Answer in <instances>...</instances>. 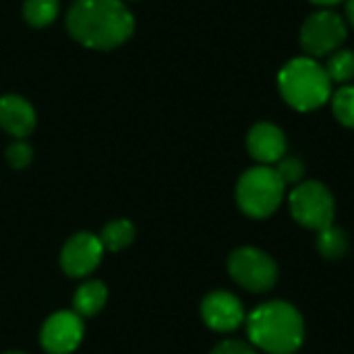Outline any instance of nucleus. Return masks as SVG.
I'll list each match as a JSON object with an SVG mask.
<instances>
[{
    "label": "nucleus",
    "mask_w": 354,
    "mask_h": 354,
    "mask_svg": "<svg viewBox=\"0 0 354 354\" xmlns=\"http://www.w3.org/2000/svg\"><path fill=\"white\" fill-rule=\"evenodd\" d=\"M66 31L87 50L110 52L133 37L135 15L124 0H73Z\"/></svg>",
    "instance_id": "1"
},
{
    "label": "nucleus",
    "mask_w": 354,
    "mask_h": 354,
    "mask_svg": "<svg viewBox=\"0 0 354 354\" xmlns=\"http://www.w3.org/2000/svg\"><path fill=\"white\" fill-rule=\"evenodd\" d=\"M276 89L288 108L307 114L330 104L334 83L330 81L322 60L299 54L278 68Z\"/></svg>",
    "instance_id": "2"
},
{
    "label": "nucleus",
    "mask_w": 354,
    "mask_h": 354,
    "mask_svg": "<svg viewBox=\"0 0 354 354\" xmlns=\"http://www.w3.org/2000/svg\"><path fill=\"white\" fill-rule=\"evenodd\" d=\"M245 326L251 344L268 354L297 353L305 338L301 313L284 301L259 305L247 315Z\"/></svg>",
    "instance_id": "3"
},
{
    "label": "nucleus",
    "mask_w": 354,
    "mask_h": 354,
    "mask_svg": "<svg viewBox=\"0 0 354 354\" xmlns=\"http://www.w3.org/2000/svg\"><path fill=\"white\" fill-rule=\"evenodd\" d=\"M286 193V185L278 176L274 166H253L245 170L236 183V203L251 218L272 216Z\"/></svg>",
    "instance_id": "4"
},
{
    "label": "nucleus",
    "mask_w": 354,
    "mask_h": 354,
    "mask_svg": "<svg viewBox=\"0 0 354 354\" xmlns=\"http://www.w3.org/2000/svg\"><path fill=\"white\" fill-rule=\"evenodd\" d=\"M348 25L334 8H315L309 12L299 29V46L305 56L328 58L348 39Z\"/></svg>",
    "instance_id": "5"
},
{
    "label": "nucleus",
    "mask_w": 354,
    "mask_h": 354,
    "mask_svg": "<svg viewBox=\"0 0 354 354\" xmlns=\"http://www.w3.org/2000/svg\"><path fill=\"white\" fill-rule=\"evenodd\" d=\"M292 218L309 230H326L334 226L336 203L330 189L319 180L299 183L288 197Z\"/></svg>",
    "instance_id": "6"
},
{
    "label": "nucleus",
    "mask_w": 354,
    "mask_h": 354,
    "mask_svg": "<svg viewBox=\"0 0 354 354\" xmlns=\"http://www.w3.org/2000/svg\"><path fill=\"white\" fill-rule=\"evenodd\" d=\"M228 274L239 286L251 292H266L278 280V266L266 251L241 247L228 257Z\"/></svg>",
    "instance_id": "7"
},
{
    "label": "nucleus",
    "mask_w": 354,
    "mask_h": 354,
    "mask_svg": "<svg viewBox=\"0 0 354 354\" xmlns=\"http://www.w3.org/2000/svg\"><path fill=\"white\" fill-rule=\"evenodd\" d=\"M85 336V324L75 311L52 313L39 330V344L48 354H71Z\"/></svg>",
    "instance_id": "8"
},
{
    "label": "nucleus",
    "mask_w": 354,
    "mask_h": 354,
    "mask_svg": "<svg viewBox=\"0 0 354 354\" xmlns=\"http://www.w3.org/2000/svg\"><path fill=\"white\" fill-rule=\"evenodd\" d=\"M104 247L97 234L77 232L60 251V270L71 278H85L97 270L104 257Z\"/></svg>",
    "instance_id": "9"
},
{
    "label": "nucleus",
    "mask_w": 354,
    "mask_h": 354,
    "mask_svg": "<svg viewBox=\"0 0 354 354\" xmlns=\"http://www.w3.org/2000/svg\"><path fill=\"white\" fill-rule=\"evenodd\" d=\"M247 151L261 166H274L286 156L288 141L280 124L272 120H259L247 131Z\"/></svg>",
    "instance_id": "10"
},
{
    "label": "nucleus",
    "mask_w": 354,
    "mask_h": 354,
    "mask_svg": "<svg viewBox=\"0 0 354 354\" xmlns=\"http://www.w3.org/2000/svg\"><path fill=\"white\" fill-rule=\"evenodd\" d=\"M201 317L214 332H234L245 324L243 303L228 290H214L201 303Z\"/></svg>",
    "instance_id": "11"
},
{
    "label": "nucleus",
    "mask_w": 354,
    "mask_h": 354,
    "mask_svg": "<svg viewBox=\"0 0 354 354\" xmlns=\"http://www.w3.org/2000/svg\"><path fill=\"white\" fill-rule=\"evenodd\" d=\"M37 127L33 104L19 93L0 95V129L12 139H27Z\"/></svg>",
    "instance_id": "12"
},
{
    "label": "nucleus",
    "mask_w": 354,
    "mask_h": 354,
    "mask_svg": "<svg viewBox=\"0 0 354 354\" xmlns=\"http://www.w3.org/2000/svg\"><path fill=\"white\" fill-rule=\"evenodd\" d=\"M106 301H108L106 284L102 280H87L73 295V311L81 319L93 317L106 307Z\"/></svg>",
    "instance_id": "13"
},
{
    "label": "nucleus",
    "mask_w": 354,
    "mask_h": 354,
    "mask_svg": "<svg viewBox=\"0 0 354 354\" xmlns=\"http://www.w3.org/2000/svg\"><path fill=\"white\" fill-rule=\"evenodd\" d=\"M135 224L127 218H118V220H110L102 232H100V241H102V247L104 251H122L127 249L133 241H135Z\"/></svg>",
    "instance_id": "14"
},
{
    "label": "nucleus",
    "mask_w": 354,
    "mask_h": 354,
    "mask_svg": "<svg viewBox=\"0 0 354 354\" xmlns=\"http://www.w3.org/2000/svg\"><path fill=\"white\" fill-rule=\"evenodd\" d=\"M326 73L330 77V81L334 83V87L338 85H348L354 83V50L353 48H338L336 52H332L326 62Z\"/></svg>",
    "instance_id": "15"
},
{
    "label": "nucleus",
    "mask_w": 354,
    "mask_h": 354,
    "mask_svg": "<svg viewBox=\"0 0 354 354\" xmlns=\"http://www.w3.org/2000/svg\"><path fill=\"white\" fill-rule=\"evenodd\" d=\"M23 19L33 29L52 25L60 15V0H23Z\"/></svg>",
    "instance_id": "16"
},
{
    "label": "nucleus",
    "mask_w": 354,
    "mask_h": 354,
    "mask_svg": "<svg viewBox=\"0 0 354 354\" xmlns=\"http://www.w3.org/2000/svg\"><path fill=\"white\" fill-rule=\"evenodd\" d=\"M330 108L334 118L342 127L354 129V83L334 87L330 97Z\"/></svg>",
    "instance_id": "17"
},
{
    "label": "nucleus",
    "mask_w": 354,
    "mask_h": 354,
    "mask_svg": "<svg viewBox=\"0 0 354 354\" xmlns=\"http://www.w3.org/2000/svg\"><path fill=\"white\" fill-rule=\"evenodd\" d=\"M317 249L324 257L328 259H336V257H342L348 249V239L344 234V230L336 228V226H330L326 230L319 232V239H317Z\"/></svg>",
    "instance_id": "18"
},
{
    "label": "nucleus",
    "mask_w": 354,
    "mask_h": 354,
    "mask_svg": "<svg viewBox=\"0 0 354 354\" xmlns=\"http://www.w3.org/2000/svg\"><path fill=\"white\" fill-rule=\"evenodd\" d=\"M274 168H276V172H278V176L282 178V183L288 187V185H299V183H303V176H305V162L301 160V158H297V156H284L280 162H276L274 164Z\"/></svg>",
    "instance_id": "19"
},
{
    "label": "nucleus",
    "mask_w": 354,
    "mask_h": 354,
    "mask_svg": "<svg viewBox=\"0 0 354 354\" xmlns=\"http://www.w3.org/2000/svg\"><path fill=\"white\" fill-rule=\"evenodd\" d=\"M4 158L12 170H23L33 162V147L25 139H15L6 145Z\"/></svg>",
    "instance_id": "20"
},
{
    "label": "nucleus",
    "mask_w": 354,
    "mask_h": 354,
    "mask_svg": "<svg viewBox=\"0 0 354 354\" xmlns=\"http://www.w3.org/2000/svg\"><path fill=\"white\" fill-rule=\"evenodd\" d=\"M212 354H257L255 346L243 340H224L220 342Z\"/></svg>",
    "instance_id": "21"
},
{
    "label": "nucleus",
    "mask_w": 354,
    "mask_h": 354,
    "mask_svg": "<svg viewBox=\"0 0 354 354\" xmlns=\"http://www.w3.org/2000/svg\"><path fill=\"white\" fill-rule=\"evenodd\" d=\"M342 17L348 25V29L354 31V0H346L344 2V10H342Z\"/></svg>",
    "instance_id": "22"
},
{
    "label": "nucleus",
    "mask_w": 354,
    "mask_h": 354,
    "mask_svg": "<svg viewBox=\"0 0 354 354\" xmlns=\"http://www.w3.org/2000/svg\"><path fill=\"white\" fill-rule=\"evenodd\" d=\"M309 2L317 8H334L338 4H344L346 0H309Z\"/></svg>",
    "instance_id": "23"
},
{
    "label": "nucleus",
    "mask_w": 354,
    "mask_h": 354,
    "mask_svg": "<svg viewBox=\"0 0 354 354\" xmlns=\"http://www.w3.org/2000/svg\"><path fill=\"white\" fill-rule=\"evenodd\" d=\"M4 354H27V353H23V351H8V353H4Z\"/></svg>",
    "instance_id": "24"
}]
</instances>
